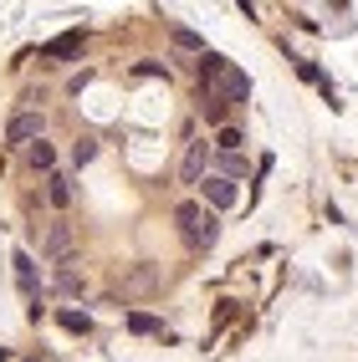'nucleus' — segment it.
<instances>
[{"label": "nucleus", "instance_id": "f257e3e1", "mask_svg": "<svg viewBox=\"0 0 358 362\" xmlns=\"http://www.w3.org/2000/svg\"><path fill=\"white\" fill-rule=\"evenodd\" d=\"M251 98V77L225 57H200V112L225 128V112Z\"/></svg>", "mask_w": 358, "mask_h": 362}, {"label": "nucleus", "instance_id": "f03ea898", "mask_svg": "<svg viewBox=\"0 0 358 362\" xmlns=\"http://www.w3.org/2000/svg\"><path fill=\"white\" fill-rule=\"evenodd\" d=\"M174 220H179V235H184V245H189V250H210V245H215V235H220L215 214H210L205 204H195V199H184V204L174 209Z\"/></svg>", "mask_w": 358, "mask_h": 362}, {"label": "nucleus", "instance_id": "7ed1b4c3", "mask_svg": "<svg viewBox=\"0 0 358 362\" xmlns=\"http://www.w3.org/2000/svg\"><path fill=\"white\" fill-rule=\"evenodd\" d=\"M41 138H46L41 112H16L11 128H6V143H11V148H31V143H41Z\"/></svg>", "mask_w": 358, "mask_h": 362}, {"label": "nucleus", "instance_id": "20e7f679", "mask_svg": "<svg viewBox=\"0 0 358 362\" xmlns=\"http://www.w3.org/2000/svg\"><path fill=\"white\" fill-rule=\"evenodd\" d=\"M210 143L205 138H195V143H189V148H184V163H179V174H184V184H200L205 174H210Z\"/></svg>", "mask_w": 358, "mask_h": 362}, {"label": "nucleus", "instance_id": "39448f33", "mask_svg": "<svg viewBox=\"0 0 358 362\" xmlns=\"http://www.w3.org/2000/svg\"><path fill=\"white\" fill-rule=\"evenodd\" d=\"M67 57H82V31H62L41 46V62H67Z\"/></svg>", "mask_w": 358, "mask_h": 362}, {"label": "nucleus", "instance_id": "423d86ee", "mask_svg": "<svg viewBox=\"0 0 358 362\" xmlns=\"http://www.w3.org/2000/svg\"><path fill=\"white\" fill-rule=\"evenodd\" d=\"M72 194H77V189H72V174L52 168V174H46V204H52V209H67V204H72Z\"/></svg>", "mask_w": 358, "mask_h": 362}, {"label": "nucleus", "instance_id": "0eeeda50", "mask_svg": "<svg viewBox=\"0 0 358 362\" xmlns=\"http://www.w3.org/2000/svg\"><path fill=\"white\" fill-rule=\"evenodd\" d=\"M200 189H205V199H210L215 209H230V204H235V184H230V179H220V174H205V179H200Z\"/></svg>", "mask_w": 358, "mask_h": 362}, {"label": "nucleus", "instance_id": "6e6552de", "mask_svg": "<svg viewBox=\"0 0 358 362\" xmlns=\"http://www.w3.org/2000/svg\"><path fill=\"white\" fill-rule=\"evenodd\" d=\"M67 250H72V230H67V225H52V230H46V240H41V255H46V260H67Z\"/></svg>", "mask_w": 358, "mask_h": 362}, {"label": "nucleus", "instance_id": "1a4fd4ad", "mask_svg": "<svg viewBox=\"0 0 358 362\" xmlns=\"http://www.w3.org/2000/svg\"><path fill=\"white\" fill-rule=\"evenodd\" d=\"M210 148H215V153H241V148H246V133L225 123V128H215V143H210Z\"/></svg>", "mask_w": 358, "mask_h": 362}, {"label": "nucleus", "instance_id": "9d476101", "mask_svg": "<svg viewBox=\"0 0 358 362\" xmlns=\"http://www.w3.org/2000/svg\"><path fill=\"white\" fill-rule=\"evenodd\" d=\"M16 281H21V291H26V301H36V265L26 250H16Z\"/></svg>", "mask_w": 358, "mask_h": 362}, {"label": "nucleus", "instance_id": "9b49d317", "mask_svg": "<svg viewBox=\"0 0 358 362\" xmlns=\"http://www.w3.org/2000/svg\"><path fill=\"white\" fill-rule=\"evenodd\" d=\"M26 163L31 168H41V174H52V168H57V148H52V143H31V148H26Z\"/></svg>", "mask_w": 358, "mask_h": 362}, {"label": "nucleus", "instance_id": "f8f14e48", "mask_svg": "<svg viewBox=\"0 0 358 362\" xmlns=\"http://www.w3.org/2000/svg\"><path fill=\"white\" fill-rule=\"evenodd\" d=\"M128 327L143 332V337H164V322L159 317H143V311H128Z\"/></svg>", "mask_w": 358, "mask_h": 362}, {"label": "nucleus", "instance_id": "ddd939ff", "mask_svg": "<svg viewBox=\"0 0 358 362\" xmlns=\"http://www.w3.org/2000/svg\"><path fill=\"white\" fill-rule=\"evenodd\" d=\"M241 174H246V153H220V179H230V184H235Z\"/></svg>", "mask_w": 358, "mask_h": 362}, {"label": "nucleus", "instance_id": "4468645a", "mask_svg": "<svg viewBox=\"0 0 358 362\" xmlns=\"http://www.w3.org/2000/svg\"><path fill=\"white\" fill-rule=\"evenodd\" d=\"M92 158H98V138H77V143H72V163H92Z\"/></svg>", "mask_w": 358, "mask_h": 362}, {"label": "nucleus", "instance_id": "2eb2a0df", "mask_svg": "<svg viewBox=\"0 0 358 362\" xmlns=\"http://www.w3.org/2000/svg\"><path fill=\"white\" fill-rule=\"evenodd\" d=\"M174 46H179V52H200V57H205V41L189 31V26H174Z\"/></svg>", "mask_w": 358, "mask_h": 362}, {"label": "nucleus", "instance_id": "dca6fc26", "mask_svg": "<svg viewBox=\"0 0 358 362\" xmlns=\"http://www.w3.org/2000/svg\"><path fill=\"white\" fill-rule=\"evenodd\" d=\"M128 286H133V291H154V286H159V271H149V265H138V271L128 276Z\"/></svg>", "mask_w": 358, "mask_h": 362}, {"label": "nucleus", "instance_id": "f3484780", "mask_svg": "<svg viewBox=\"0 0 358 362\" xmlns=\"http://www.w3.org/2000/svg\"><path fill=\"white\" fill-rule=\"evenodd\" d=\"M62 327L67 332H92V317L87 311H62Z\"/></svg>", "mask_w": 358, "mask_h": 362}, {"label": "nucleus", "instance_id": "a211bd4d", "mask_svg": "<svg viewBox=\"0 0 358 362\" xmlns=\"http://www.w3.org/2000/svg\"><path fill=\"white\" fill-rule=\"evenodd\" d=\"M57 286H62V291H82V276H77V271H62Z\"/></svg>", "mask_w": 358, "mask_h": 362}]
</instances>
